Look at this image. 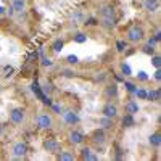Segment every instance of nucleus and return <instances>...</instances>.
<instances>
[{
  "label": "nucleus",
  "mask_w": 161,
  "mask_h": 161,
  "mask_svg": "<svg viewBox=\"0 0 161 161\" xmlns=\"http://www.w3.org/2000/svg\"><path fill=\"white\" fill-rule=\"evenodd\" d=\"M100 126L103 127V129H108V127H111V118H102L100 119Z\"/></svg>",
  "instance_id": "aec40b11"
},
{
  "label": "nucleus",
  "mask_w": 161,
  "mask_h": 161,
  "mask_svg": "<svg viewBox=\"0 0 161 161\" xmlns=\"http://www.w3.org/2000/svg\"><path fill=\"white\" fill-rule=\"evenodd\" d=\"M116 47H118V50H119V52H123V50H124V47H126V42H123V40H119V42L116 44Z\"/></svg>",
  "instance_id": "473e14b6"
},
{
  "label": "nucleus",
  "mask_w": 161,
  "mask_h": 161,
  "mask_svg": "<svg viewBox=\"0 0 161 161\" xmlns=\"http://www.w3.org/2000/svg\"><path fill=\"white\" fill-rule=\"evenodd\" d=\"M114 15V10L111 8V7H105L103 10H102V18H110V16H113Z\"/></svg>",
  "instance_id": "a211bd4d"
},
{
  "label": "nucleus",
  "mask_w": 161,
  "mask_h": 161,
  "mask_svg": "<svg viewBox=\"0 0 161 161\" xmlns=\"http://www.w3.org/2000/svg\"><path fill=\"white\" fill-rule=\"evenodd\" d=\"M32 92H34L36 95H37L40 100H42L45 105H52V100H50V98L45 95V93H44L42 90H40V87H39V84H37V82H34V84H32Z\"/></svg>",
  "instance_id": "39448f33"
},
{
  "label": "nucleus",
  "mask_w": 161,
  "mask_h": 161,
  "mask_svg": "<svg viewBox=\"0 0 161 161\" xmlns=\"http://www.w3.org/2000/svg\"><path fill=\"white\" fill-rule=\"evenodd\" d=\"M58 158H60L61 161H73V159H74V155H71V153H66V152H64V153H61Z\"/></svg>",
  "instance_id": "412c9836"
},
{
  "label": "nucleus",
  "mask_w": 161,
  "mask_h": 161,
  "mask_svg": "<svg viewBox=\"0 0 161 161\" xmlns=\"http://www.w3.org/2000/svg\"><path fill=\"white\" fill-rule=\"evenodd\" d=\"M126 111H127L129 114H136V113H139V105H137V103H134V102H129V103L126 105Z\"/></svg>",
  "instance_id": "9b49d317"
},
{
  "label": "nucleus",
  "mask_w": 161,
  "mask_h": 161,
  "mask_svg": "<svg viewBox=\"0 0 161 161\" xmlns=\"http://www.w3.org/2000/svg\"><path fill=\"white\" fill-rule=\"evenodd\" d=\"M143 52H145V53H148V55H152V53L155 52V48H153V45H148V44H147V45L143 47Z\"/></svg>",
  "instance_id": "a878e982"
},
{
  "label": "nucleus",
  "mask_w": 161,
  "mask_h": 161,
  "mask_svg": "<svg viewBox=\"0 0 161 161\" xmlns=\"http://www.w3.org/2000/svg\"><path fill=\"white\" fill-rule=\"evenodd\" d=\"M155 79L156 80H161V69L159 68H156V71H155Z\"/></svg>",
  "instance_id": "f704fd0d"
},
{
  "label": "nucleus",
  "mask_w": 161,
  "mask_h": 161,
  "mask_svg": "<svg viewBox=\"0 0 161 161\" xmlns=\"http://www.w3.org/2000/svg\"><path fill=\"white\" fill-rule=\"evenodd\" d=\"M23 8H24V0H13L11 10H15V11H23Z\"/></svg>",
  "instance_id": "f3484780"
},
{
  "label": "nucleus",
  "mask_w": 161,
  "mask_h": 161,
  "mask_svg": "<svg viewBox=\"0 0 161 161\" xmlns=\"http://www.w3.org/2000/svg\"><path fill=\"white\" fill-rule=\"evenodd\" d=\"M74 40H76L77 44H84L86 40H87V36H86V34H80V32H79V34H77V36L74 37Z\"/></svg>",
  "instance_id": "4be33fe9"
},
{
  "label": "nucleus",
  "mask_w": 161,
  "mask_h": 161,
  "mask_svg": "<svg viewBox=\"0 0 161 161\" xmlns=\"http://www.w3.org/2000/svg\"><path fill=\"white\" fill-rule=\"evenodd\" d=\"M42 64H44V66H52V64H53V61H52L50 58H47V57H44V55H42Z\"/></svg>",
  "instance_id": "c85d7f7f"
},
{
  "label": "nucleus",
  "mask_w": 161,
  "mask_h": 161,
  "mask_svg": "<svg viewBox=\"0 0 161 161\" xmlns=\"http://www.w3.org/2000/svg\"><path fill=\"white\" fill-rule=\"evenodd\" d=\"M152 63H153L155 68H159V66H161V58H159V57H153Z\"/></svg>",
  "instance_id": "bb28decb"
},
{
  "label": "nucleus",
  "mask_w": 161,
  "mask_h": 161,
  "mask_svg": "<svg viewBox=\"0 0 161 161\" xmlns=\"http://www.w3.org/2000/svg\"><path fill=\"white\" fill-rule=\"evenodd\" d=\"M82 159H90V161H95V159H97V156L92 153V150H90V148H84V150H82Z\"/></svg>",
  "instance_id": "4468645a"
},
{
  "label": "nucleus",
  "mask_w": 161,
  "mask_h": 161,
  "mask_svg": "<svg viewBox=\"0 0 161 161\" xmlns=\"http://www.w3.org/2000/svg\"><path fill=\"white\" fill-rule=\"evenodd\" d=\"M147 98H150L152 102H159V90L155 89V90L148 92V93H147Z\"/></svg>",
  "instance_id": "dca6fc26"
},
{
  "label": "nucleus",
  "mask_w": 161,
  "mask_h": 161,
  "mask_svg": "<svg viewBox=\"0 0 161 161\" xmlns=\"http://www.w3.org/2000/svg\"><path fill=\"white\" fill-rule=\"evenodd\" d=\"M102 23H103L105 28H113V26H114V18H113V16H110V18H102Z\"/></svg>",
  "instance_id": "6ab92c4d"
},
{
  "label": "nucleus",
  "mask_w": 161,
  "mask_h": 161,
  "mask_svg": "<svg viewBox=\"0 0 161 161\" xmlns=\"http://www.w3.org/2000/svg\"><path fill=\"white\" fill-rule=\"evenodd\" d=\"M136 95H137L139 98L145 100V98H147V90H143V89H136Z\"/></svg>",
  "instance_id": "393cba45"
},
{
  "label": "nucleus",
  "mask_w": 161,
  "mask_h": 161,
  "mask_svg": "<svg viewBox=\"0 0 161 161\" xmlns=\"http://www.w3.org/2000/svg\"><path fill=\"white\" fill-rule=\"evenodd\" d=\"M52 108H53V111H57V113H60V111H61V108H60L58 105H52Z\"/></svg>",
  "instance_id": "c9c22d12"
},
{
  "label": "nucleus",
  "mask_w": 161,
  "mask_h": 161,
  "mask_svg": "<svg viewBox=\"0 0 161 161\" xmlns=\"http://www.w3.org/2000/svg\"><path fill=\"white\" fill-rule=\"evenodd\" d=\"M127 39L130 42H139V40L143 39V29L139 28V26H134V28L127 31Z\"/></svg>",
  "instance_id": "f257e3e1"
},
{
  "label": "nucleus",
  "mask_w": 161,
  "mask_h": 161,
  "mask_svg": "<svg viewBox=\"0 0 161 161\" xmlns=\"http://www.w3.org/2000/svg\"><path fill=\"white\" fill-rule=\"evenodd\" d=\"M116 93H118V89H116V86H111V87H108V89H106V95H108V97H114Z\"/></svg>",
  "instance_id": "5701e85b"
},
{
  "label": "nucleus",
  "mask_w": 161,
  "mask_h": 161,
  "mask_svg": "<svg viewBox=\"0 0 161 161\" xmlns=\"http://www.w3.org/2000/svg\"><path fill=\"white\" fill-rule=\"evenodd\" d=\"M53 50L61 52L63 50V40H55V42H53Z\"/></svg>",
  "instance_id": "b1692460"
},
{
  "label": "nucleus",
  "mask_w": 161,
  "mask_h": 161,
  "mask_svg": "<svg viewBox=\"0 0 161 161\" xmlns=\"http://www.w3.org/2000/svg\"><path fill=\"white\" fill-rule=\"evenodd\" d=\"M87 24H90V26H92V24H97V21H95V18H90V19L87 21Z\"/></svg>",
  "instance_id": "4c0bfd02"
},
{
  "label": "nucleus",
  "mask_w": 161,
  "mask_h": 161,
  "mask_svg": "<svg viewBox=\"0 0 161 161\" xmlns=\"http://www.w3.org/2000/svg\"><path fill=\"white\" fill-rule=\"evenodd\" d=\"M155 39H156V40H161V32H156V34H155Z\"/></svg>",
  "instance_id": "ea45409f"
},
{
  "label": "nucleus",
  "mask_w": 161,
  "mask_h": 161,
  "mask_svg": "<svg viewBox=\"0 0 161 161\" xmlns=\"http://www.w3.org/2000/svg\"><path fill=\"white\" fill-rule=\"evenodd\" d=\"M10 119H11V123H15V124L23 123V119H24V111H23L21 108H15V110L10 113Z\"/></svg>",
  "instance_id": "20e7f679"
},
{
  "label": "nucleus",
  "mask_w": 161,
  "mask_h": 161,
  "mask_svg": "<svg viewBox=\"0 0 161 161\" xmlns=\"http://www.w3.org/2000/svg\"><path fill=\"white\" fill-rule=\"evenodd\" d=\"M63 118H64V123H68V124H76V123H79V116H77L76 113H73V111H66V113L63 114Z\"/></svg>",
  "instance_id": "0eeeda50"
},
{
  "label": "nucleus",
  "mask_w": 161,
  "mask_h": 161,
  "mask_svg": "<svg viewBox=\"0 0 161 161\" xmlns=\"http://www.w3.org/2000/svg\"><path fill=\"white\" fill-rule=\"evenodd\" d=\"M124 86H126V89H127L129 92H136V86H134L132 82H127V80H126V82H124Z\"/></svg>",
  "instance_id": "cd10ccee"
},
{
  "label": "nucleus",
  "mask_w": 161,
  "mask_h": 161,
  "mask_svg": "<svg viewBox=\"0 0 161 161\" xmlns=\"http://www.w3.org/2000/svg\"><path fill=\"white\" fill-rule=\"evenodd\" d=\"M137 77H139L140 80H147V79H148V76H147V73H145V71H139Z\"/></svg>",
  "instance_id": "2f4dec72"
},
{
  "label": "nucleus",
  "mask_w": 161,
  "mask_h": 161,
  "mask_svg": "<svg viewBox=\"0 0 161 161\" xmlns=\"http://www.w3.org/2000/svg\"><path fill=\"white\" fill-rule=\"evenodd\" d=\"M64 76H66V77H71V76H74V73H71V71H64Z\"/></svg>",
  "instance_id": "58836bf2"
},
{
  "label": "nucleus",
  "mask_w": 161,
  "mask_h": 161,
  "mask_svg": "<svg viewBox=\"0 0 161 161\" xmlns=\"http://www.w3.org/2000/svg\"><path fill=\"white\" fill-rule=\"evenodd\" d=\"M68 61H69L71 64H74V63H77L79 60H77V57H76V55H69V57H68Z\"/></svg>",
  "instance_id": "72a5a7b5"
},
{
  "label": "nucleus",
  "mask_w": 161,
  "mask_h": 161,
  "mask_svg": "<svg viewBox=\"0 0 161 161\" xmlns=\"http://www.w3.org/2000/svg\"><path fill=\"white\" fill-rule=\"evenodd\" d=\"M69 140H71L73 143L79 145V143H82V142H84V136H82L80 132H77V130H73V132L69 134Z\"/></svg>",
  "instance_id": "1a4fd4ad"
},
{
  "label": "nucleus",
  "mask_w": 161,
  "mask_h": 161,
  "mask_svg": "<svg viewBox=\"0 0 161 161\" xmlns=\"http://www.w3.org/2000/svg\"><path fill=\"white\" fill-rule=\"evenodd\" d=\"M3 13H5V7L0 5V15H3Z\"/></svg>",
  "instance_id": "a19ab883"
},
{
  "label": "nucleus",
  "mask_w": 161,
  "mask_h": 161,
  "mask_svg": "<svg viewBox=\"0 0 161 161\" xmlns=\"http://www.w3.org/2000/svg\"><path fill=\"white\" fill-rule=\"evenodd\" d=\"M52 124H53V121H52V118H50L48 114H40V116L37 118V126H39L40 129H50Z\"/></svg>",
  "instance_id": "f03ea898"
},
{
  "label": "nucleus",
  "mask_w": 161,
  "mask_h": 161,
  "mask_svg": "<svg viewBox=\"0 0 161 161\" xmlns=\"http://www.w3.org/2000/svg\"><path fill=\"white\" fill-rule=\"evenodd\" d=\"M2 132H3V127H2V126H0V136H2Z\"/></svg>",
  "instance_id": "79ce46f5"
},
{
  "label": "nucleus",
  "mask_w": 161,
  "mask_h": 161,
  "mask_svg": "<svg viewBox=\"0 0 161 161\" xmlns=\"http://www.w3.org/2000/svg\"><path fill=\"white\" fill-rule=\"evenodd\" d=\"M150 143L153 147H159L161 145V136H159L158 132H155V134H152V136H150Z\"/></svg>",
  "instance_id": "ddd939ff"
},
{
  "label": "nucleus",
  "mask_w": 161,
  "mask_h": 161,
  "mask_svg": "<svg viewBox=\"0 0 161 161\" xmlns=\"http://www.w3.org/2000/svg\"><path fill=\"white\" fill-rule=\"evenodd\" d=\"M121 69H123V73H124L126 76H129V74H130V68H129V64H126V63H124L123 66H121Z\"/></svg>",
  "instance_id": "c756f323"
},
{
  "label": "nucleus",
  "mask_w": 161,
  "mask_h": 161,
  "mask_svg": "<svg viewBox=\"0 0 161 161\" xmlns=\"http://www.w3.org/2000/svg\"><path fill=\"white\" fill-rule=\"evenodd\" d=\"M159 7V2L158 0H145V8L148 11H156Z\"/></svg>",
  "instance_id": "9d476101"
},
{
  "label": "nucleus",
  "mask_w": 161,
  "mask_h": 161,
  "mask_svg": "<svg viewBox=\"0 0 161 161\" xmlns=\"http://www.w3.org/2000/svg\"><path fill=\"white\" fill-rule=\"evenodd\" d=\"M93 140H95L97 143H103L105 142V134H103V130H95L93 132Z\"/></svg>",
  "instance_id": "2eb2a0df"
},
{
  "label": "nucleus",
  "mask_w": 161,
  "mask_h": 161,
  "mask_svg": "<svg viewBox=\"0 0 161 161\" xmlns=\"http://www.w3.org/2000/svg\"><path fill=\"white\" fill-rule=\"evenodd\" d=\"M26 152H28V145H26L24 142H18L15 147H13V155H15L16 158H23L26 155Z\"/></svg>",
  "instance_id": "7ed1b4c3"
},
{
  "label": "nucleus",
  "mask_w": 161,
  "mask_h": 161,
  "mask_svg": "<svg viewBox=\"0 0 161 161\" xmlns=\"http://www.w3.org/2000/svg\"><path fill=\"white\" fill-rule=\"evenodd\" d=\"M11 74H13V68H11V66H5V74L3 76L5 77H10Z\"/></svg>",
  "instance_id": "7c9ffc66"
},
{
  "label": "nucleus",
  "mask_w": 161,
  "mask_h": 161,
  "mask_svg": "<svg viewBox=\"0 0 161 161\" xmlns=\"http://www.w3.org/2000/svg\"><path fill=\"white\" fill-rule=\"evenodd\" d=\"M123 124L126 126V127H132L134 124H136V121H134V114H126L124 118H123Z\"/></svg>",
  "instance_id": "f8f14e48"
},
{
  "label": "nucleus",
  "mask_w": 161,
  "mask_h": 161,
  "mask_svg": "<svg viewBox=\"0 0 161 161\" xmlns=\"http://www.w3.org/2000/svg\"><path fill=\"white\" fill-rule=\"evenodd\" d=\"M103 114L106 116V118H114L116 114H118V108H116V106L114 105H111V103H108V105H106L105 106V108H103Z\"/></svg>",
  "instance_id": "423d86ee"
},
{
  "label": "nucleus",
  "mask_w": 161,
  "mask_h": 161,
  "mask_svg": "<svg viewBox=\"0 0 161 161\" xmlns=\"http://www.w3.org/2000/svg\"><path fill=\"white\" fill-rule=\"evenodd\" d=\"M58 142L57 140H53V139H48V140H45L44 142V148L47 150V152H57L58 150Z\"/></svg>",
  "instance_id": "6e6552de"
},
{
  "label": "nucleus",
  "mask_w": 161,
  "mask_h": 161,
  "mask_svg": "<svg viewBox=\"0 0 161 161\" xmlns=\"http://www.w3.org/2000/svg\"><path fill=\"white\" fill-rule=\"evenodd\" d=\"M156 42H158V40H156V39L153 37V39H150V40H148V45H155Z\"/></svg>",
  "instance_id": "e433bc0d"
}]
</instances>
